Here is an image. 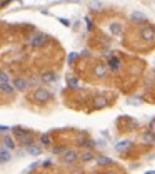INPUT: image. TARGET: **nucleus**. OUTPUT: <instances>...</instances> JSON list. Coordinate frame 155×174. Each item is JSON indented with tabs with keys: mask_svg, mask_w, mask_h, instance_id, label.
<instances>
[{
	"mask_svg": "<svg viewBox=\"0 0 155 174\" xmlns=\"http://www.w3.org/2000/svg\"><path fill=\"white\" fill-rule=\"evenodd\" d=\"M140 37H142V40H145L147 44H154L155 42V27L145 24V25L140 29Z\"/></svg>",
	"mask_w": 155,
	"mask_h": 174,
	"instance_id": "nucleus-1",
	"label": "nucleus"
},
{
	"mask_svg": "<svg viewBox=\"0 0 155 174\" xmlns=\"http://www.w3.org/2000/svg\"><path fill=\"white\" fill-rule=\"evenodd\" d=\"M65 149H67L65 146H57V147H53V149H52V154H62L63 151H65Z\"/></svg>",
	"mask_w": 155,
	"mask_h": 174,
	"instance_id": "nucleus-24",
	"label": "nucleus"
},
{
	"mask_svg": "<svg viewBox=\"0 0 155 174\" xmlns=\"http://www.w3.org/2000/svg\"><path fill=\"white\" fill-rule=\"evenodd\" d=\"M132 146V141H129V139H125V141H120V142L115 144V149L119 151V152H124V151H127V149Z\"/></svg>",
	"mask_w": 155,
	"mask_h": 174,
	"instance_id": "nucleus-11",
	"label": "nucleus"
},
{
	"mask_svg": "<svg viewBox=\"0 0 155 174\" xmlns=\"http://www.w3.org/2000/svg\"><path fill=\"white\" fill-rule=\"evenodd\" d=\"M130 19H132L134 22H145V20H147V15L142 14V12H139V10H135V12L130 14Z\"/></svg>",
	"mask_w": 155,
	"mask_h": 174,
	"instance_id": "nucleus-14",
	"label": "nucleus"
},
{
	"mask_svg": "<svg viewBox=\"0 0 155 174\" xmlns=\"http://www.w3.org/2000/svg\"><path fill=\"white\" fill-rule=\"evenodd\" d=\"M10 152H9V149H0V164H7L10 161Z\"/></svg>",
	"mask_w": 155,
	"mask_h": 174,
	"instance_id": "nucleus-16",
	"label": "nucleus"
},
{
	"mask_svg": "<svg viewBox=\"0 0 155 174\" xmlns=\"http://www.w3.org/2000/svg\"><path fill=\"white\" fill-rule=\"evenodd\" d=\"M110 32H112V35H120L122 34V30H124V27H122V24H119V22H112L109 25Z\"/></svg>",
	"mask_w": 155,
	"mask_h": 174,
	"instance_id": "nucleus-10",
	"label": "nucleus"
},
{
	"mask_svg": "<svg viewBox=\"0 0 155 174\" xmlns=\"http://www.w3.org/2000/svg\"><path fill=\"white\" fill-rule=\"evenodd\" d=\"M58 20H60V24H62V25L70 27V20H68V19H58Z\"/></svg>",
	"mask_w": 155,
	"mask_h": 174,
	"instance_id": "nucleus-25",
	"label": "nucleus"
},
{
	"mask_svg": "<svg viewBox=\"0 0 155 174\" xmlns=\"http://www.w3.org/2000/svg\"><path fill=\"white\" fill-rule=\"evenodd\" d=\"M92 72H93L95 77L103 79V77H107V74H109V65H107V64H102V62H97V64L92 67Z\"/></svg>",
	"mask_w": 155,
	"mask_h": 174,
	"instance_id": "nucleus-4",
	"label": "nucleus"
},
{
	"mask_svg": "<svg viewBox=\"0 0 155 174\" xmlns=\"http://www.w3.org/2000/svg\"><path fill=\"white\" fill-rule=\"evenodd\" d=\"M9 81H10V75H9L7 72L0 70V82H9Z\"/></svg>",
	"mask_w": 155,
	"mask_h": 174,
	"instance_id": "nucleus-23",
	"label": "nucleus"
},
{
	"mask_svg": "<svg viewBox=\"0 0 155 174\" xmlns=\"http://www.w3.org/2000/svg\"><path fill=\"white\" fill-rule=\"evenodd\" d=\"M14 87H15L17 91H25L27 87H28V82L23 77H17V79H14Z\"/></svg>",
	"mask_w": 155,
	"mask_h": 174,
	"instance_id": "nucleus-8",
	"label": "nucleus"
},
{
	"mask_svg": "<svg viewBox=\"0 0 155 174\" xmlns=\"http://www.w3.org/2000/svg\"><path fill=\"white\" fill-rule=\"evenodd\" d=\"M68 84H70V86H73V87H77V86H78V81H75V79H70V81H68Z\"/></svg>",
	"mask_w": 155,
	"mask_h": 174,
	"instance_id": "nucleus-29",
	"label": "nucleus"
},
{
	"mask_svg": "<svg viewBox=\"0 0 155 174\" xmlns=\"http://www.w3.org/2000/svg\"><path fill=\"white\" fill-rule=\"evenodd\" d=\"M144 139H145V141H154V136H152V134H145V136H144Z\"/></svg>",
	"mask_w": 155,
	"mask_h": 174,
	"instance_id": "nucleus-28",
	"label": "nucleus"
},
{
	"mask_svg": "<svg viewBox=\"0 0 155 174\" xmlns=\"http://www.w3.org/2000/svg\"><path fill=\"white\" fill-rule=\"evenodd\" d=\"M78 157L82 159L83 162H90V161L93 159V152H90V151H87V152H83L82 156H78Z\"/></svg>",
	"mask_w": 155,
	"mask_h": 174,
	"instance_id": "nucleus-21",
	"label": "nucleus"
},
{
	"mask_svg": "<svg viewBox=\"0 0 155 174\" xmlns=\"http://www.w3.org/2000/svg\"><path fill=\"white\" fill-rule=\"evenodd\" d=\"M82 144H85L87 147H93V146H95V142H93V141H90V139H88V141H85V142H82Z\"/></svg>",
	"mask_w": 155,
	"mask_h": 174,
	"instance_id": "nucleus-26",
	"label": "nucleus"
},
{
	"mask_svg": "<svg viewBox=\"0 0 155 174\" xmlns=\"http://www.w3.org/2000/svg\"><path fill=\"white\" fill-rule=\"evenodd\" d=\"M33 99H35L37 102H48L52 99V92L45 87H37L35 91H33Z\"/></svg>",
	"mask_w": 155,
	"mask_h": 174,
	"instance_id": "nucleus-2",
	"label": "nucleus"
},
{
	"mask_svg": "<svg viewBox=\"0 0 155 174\" xmlns=\"http://www.w3.org/2000/svg\"><path fill=\"white\" fill-rule=\"evenodd\" d=\"M75 57H77V54H75V52H72V54L68 55V64H72V62H73V59H75Z\"/></svg>",
	"mask_w": 155,
	"mask_h": 174,
	"instance_id": "nucleus-27",
	"label": "nucleus"
},
{
	"mask_svg": "<svg viewBox=\"0 0 155 174\" xmlns=\"http://www.w3.org/2000/svg\"><path fill=\"white\" fill-rule=\"evenodd\" d=\"M12 131H14V134H15V137H18V139H20L22 136H23V134L27 132L25 129H22V127H14Z\"/></svg>",
	"mask_w": 155,
	"mask_h": 174,
	"instance_id": "nucleus-22",
	"label": "nucleus"
},
{
	"mask_svg": "<svg viewBox=\"0 0 155 174\" xmlns=\"http://www.w3.org/2000/svg\"><path fill=\"white\" fill-rule=\"evenodd\" d=\"M150 131L155 134V121H152V122H150Z\"/></svg>",
	"mask_w": 155,
	"mask_h": 174,
	"instance_id": "nucleus-31",
	"label": "nucleus"
},
{
	"mask_svg": "<svg viewBox=\"0 0 155 174\" xmlns=\"http://www.w3.org/2000/svg\"><path fill=\"white\" fill-rule=\"evenodd\" d=\"M47 40H48V35H47V34H35V35L32 37L30 44H32V47H35V49H38V47L45 45V44H47Z\"/></svg>",
	"mask_w": 155,
	"mask_h": 174,
	"instance_id": "nucleus-5",
	"label": "nucleus"
},
{
	"mask_svg": "<svg viewBox=\"0 0 155 174\" xmlns=\"http://www.w3.org/2000/svg\"><path fill=\"white\" fill-rule=\"evenodd\" d=\"M0 142H2V139H0Z\"/></svg>",
	"mask_w": 155,
	"mask_h": 174,
	"instance_id": "nucleus-32",
	"label": "nucleus"
},
{
	"mask_svg": "<svg viewBox=\"0 0 155 174\" xmlns=\"http://www.w3.org/2000/svg\"><path fill=\"white\" fill-rule=\"evenodd\" d=\"M9 126H2V124H0V132H7V131H9Z\"/></svg>",
	"mask_w": 155,
	"mask_h": 174,
	"instance_id": "nucleus-30",
	"label": "nucleus"
},
{
	"mask_svg": "<svg viewBox=\"0 0 155 174\" xmlns=\"http://www.w3.org/2000/svg\"><path fill=\"white\" fill-rule=\"evenodd\" d=\"M27 152L30 154V156H40V154L43 152V149H42L40 146H35V144H32V146H28V147H27Z\"/></svg>",
	"mask_w": 155,
	"mask_h": 174,
	"instance_id": "nucleus-15",
	"label": "nucleus"
},
{
	"mask_svg": "<svg viewBox=\"0 0 155 174\" xmlns=\"http://www.w3.org/2000/svg\"><path fill=\"white\" fill-rule=\"evenodd\" d=\"M38 141H40L42 146H50V144H52V139H50V136H48V134H42Z\"/></svg>",
	"mask_w": 155,
	"mask_h": 174,
	"instance_id": "nucleus-20",
	"label": "nucleus"
},
{
	"mask_svg": "<svg viewBox=\"0 0 155 174\" xmlns=\"http://www.w3.org/2000/svg\"><path fill=\"white\" fill-rule=\"evenodd\" d=\"M2 142H4V146H5L9 151H10V149H15V139L12 137V136H9V134L2 139Z\"/></svg>",
	"mask_w": 155,
	"mask_h": 174,
	"instance_id": "nucleus-13",
	"label": "nucleus"
},
{
	"mask_svg": "<svg viewBox=\"0 0 155 174\" xmlns=\"http://www.w3.org/2000/svg\"><path fill=\"white\" fill-rule=\"evenodd\" d=\"M62 162L63 164H73L75 161L78 159V152L75 151V149H65L62 152Z\"/></svg>",
	"mask_w": 155,
	"mask_h": 174,
	"instance_id": "nucleus-3",
	"label": "nucleus"
},
{
	"mask_svg": "<svg viewBox=\"0 0 155 174\" xmlns=\"http://www.w3.org/2000/svg\"><path fill=\"white\" fill-rule=\"evenodd\" d=\"M20 142H22V146L23 147H28V146H32V144H35V139H33V136H32L30 132H25L23 136L20 137Z\"/></svg>",
	"mask_w": 155,
	"mask_h": 174,
	"instance_id": "nucleus-7",
	"label": "nucleus"
},
{
	"mask_svg": "<svg viewBox=\"0 0 155 174\" xmlns=\"http://www.w3.org/2000/svg\"><path fill=\"white\" fill-rule=\"evenodd\" d=\"M88 9H90V10H102L103 5H102V2H97V0H90V2H88Z\"/></svg>",
	"mask_w": 155,
	"mask_h": 174,
	"instance_id": "nucleus-18",
	"label": "nucleus"
},
{
	"mask_svg": "<svg viewBox=\"0 0 155 174\" xmlns=\"http://www.w3.org/2000/svg\"><path fill=\"white\" fill-rule=\"evenodd\" d=\"M107 65H109L112 70H119L120 67H122V59H120V57H117V55L110 57L109 60H107Z\"/></svg>",
	"mask_w": 155,
	"mask_h": 174,
	"instance_id": "nucleus-6",
	"label": "nucleus"
},
{
	"mask_svg": "<svg viewBox=\"0 0 155 174\" xmlns=\"http://www.w3.org/2000/svg\"><path fill=\"white\" fill-rule=\"evenodd\" d=\"M40 79L43 82H47V84H50V82H55V81H57V75H55V72H50V70H48V72H43Z\"/></svg>",
	"mask_w": 155,
	"mask_h": 174,
	"instance_id": "nucleus-12",
	"label": "nucleus"
},
{
	"mask_svg": "<svg viewBox=\"0 0 155 174\" xmlns=\"http://www.w3.org/2000/svg\"><path fill=\"white\" fill-rule=\"evenodd\" d=\"M105 106H107V99H105V97L100 96V97L95 99V107H97V109H102V107H105Z\"/></svg>",
	"mask_w": 155,
	"mask_h": 174,
	"instance_id": "nucleus-19",
	"label": "nucleus"
},
{
	"mask_svg": "<svg viewBox=\"0 0 155 174\" xmlns=\"http://www.w3.org/2000/svg\"><path fill=\"white\" fill-rule=\"evenodd\" d=\"M14 91H15V87L12 86L10 82H0V92H2V94H5V96H10Z\"/></svg>",
	"mask_w": 155,
	"mask_h": 174,
	"instance_id": "nucleus-9",
	"label": "nucleus"
},
{
	"mask_svg": "<svg viewBox=\"0 0 155 174\" xmlns=\"http://www.w3.org/2000/svg\"><path fill=\"white\" fill-rule=\"evenodd\" d=\"M114 162L110 157H107V156H98L97 157V164L98 166H110V164Z\"/></svg>",
	"mask_w": 155,
	"mask_h": 174,
	"instance_id": "nucleus-17",
	"label": "nucleus"
}]
</instances>
